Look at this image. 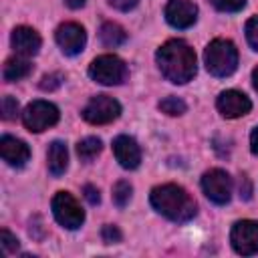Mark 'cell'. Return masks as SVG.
<instances>
[{
  "mask_svg": "<svg viewBox=\"0 0 258 258\" xmlns=\"http://www.w3.org/2000/svg\"><path fill=\"white\" fill-rule=\"evenodd\" d=\"M155 60H157L161 75L175 85H183L191 81L198 69L194 48L181 38H173L161 44L155 54Z\"/></svg>",
  "mask_w": 258,
  "mask_h": 258,
  "instance_id": "obj_1",
  "label": "cell"
},
{
  "mask_svg": "<svg viewBox=\"0 0 258 258\" xmlns=\"http://www.w3.org/2000/svg\"><path fill=\"white\" fill-rule=\"evenodd\" d=\"M149 202L157 214L177 224L189 222L198 214L196 200L187 194V189L175 183H163V185L153 187Z\"/></svg>",
  "mask_w": 258,
  "mask_h": 258,
  "instance_id": "obj_2",
  "label": "cell"
},
{
  "mask_svg": "<svg viewBox=\"0 0 258 258\" xmlns=\"http://www.w3.org/2000/svg\"><path fill=\"white\" fill-rule=\"evenodd\" d=\"M204 62L210 75L230 77L238 67V48L232 40L214 38L204 50Z\"/></svg>",
  "mask_w": 258,
  "mask_h": 258,
  "instance_id": "obj_3",
  "label": "cell"
},
{
  "mask_svg": "<svg viewBox=\"0 0 258 258\" xmlns=\"http://www.w3.org/2000/svg\"><path fill=\"white\" fill-rule=\"evenodd\" d=\"M89 75L101 85H121L127 81V64L115 54H101L91 62Z\"/></svg>",
  "mask_w": 258,
  "mask_h": 258,
  "instance_id": "obj_4",
  "label": "cell"
},
{
  "mask_svg": "<svg viewBox=\"0 0 258 258\" xmlns=\"http://www.w3.org/2000/svg\"><path fill=\"white\" fill-rule=\"evenodd\" d=\"M58 107L48 103V101H32L24 111H22V123L28 131L32 133H40L52 125L58 123Z\"/></svg>",
  "mask_w": 258,
  "mask_h": 258,
  "instance_id": "obj_5",
  "label": "cell"
},
{
  "mask_svg": "<svg viewBox=\"0 0 258 258\" xmlns=\"http://www.w3.org/2000/svg\"><path fill=\"white\" fill-rule=\"evenodd\" d=\"M52 214L54 220L67 228V230H77L85 222V212L79 206V202L69 194V191H56L52 198Z\"/></svg>",
  "mask_w": 258,
  "mask_h": 258,
  "instance_id": "obj_6",
  "label": "cell"
},
{
  "mask_svg": "<svg viewBox=\"0 0 258 258\" xmlns=\"http://www.w3.org/2000/svg\"><path fill=\"white\" fill-rule=\"evenodd\" d=\"M81 115L91 125H107L121 115V105L109 95H97L85 105Z\"/></svg>",
  "mask_w": 258,
  "mask_h": 258,
  "instance_id": "obj_7",
  "label": "cell"
},
{
  "mask_svg": "<svg viewBox=\"0 0 258 258\" xmlns=\"http://www.w3.org/2000/svg\"><path fill=\"white\" fill-rule=\"evenodd\" d=\"M202 189L218 206H224L232 198V177L224 169H210L202 175Z\"/></svg>",
  "mask_w": 258,
  "mask_h": 258,
  "instance_id": "obj_8",
  "label": "cell"
},
{
  "mask_svg": "<svg viewBox=\"0 0 258 258\" xmlns=\"http://www.w3.org/2000/svg\"><path fill=\"white\" fill-rule=\"evenodd\" d=\"M232 248L242 256H252L258 252V222L240 220L232 226L230 232Z\"/></svg>",
  "mask_w": 258,
  "mask_h": 258,
  "instance_id": "obj_9",
  "label": "cell"
},
{
  "mask_svg": "<svg viewBox=\"0 0 258 258\" xmlns=\"http://www.w3.org/2000/svg\"><path fill=\"white\" fill-rule=\"evenodd\" d=\"M54 38H56V44L60 46V50L69 56H75L79 54L85 44H87V32L81 24L77 22H64L56 28L54 32Z\"/></svg>",
  "mask_w": 258,
  "mask_h": 258,
  "instance_id": "obj_10",
  "label": "cell"
},
{
  "mask_svg": "<svg viewBox=\"0 0 258 258\" xmlns=\"http://www.w3.org/2000/svg\"><path fill=\"white\" fill-rule=\"evenodd\" d=\"M216 107H218V111H220L222 117L236 119V117H242V115L250 113L252 103H250V99L244 93H240L236 89H230V91H222L218 95Z\"/></svg>",
  "mask_w": 258,
  "mask_h": 258,
  "instance_id": "obj_11",
  "label": "cell"
},
{
  "mask_svg": "<svg viewBox=\"0 0 258 258\" xmlns=\"http://www.w3.org/2000/svg\"><path fill=\"white\" fill-rule=\"evenodd\" d=\"M198 18V6L191 0H169L165 4V20L173 28H189Z\"/></svg>",
  "mask_w": 258,
  "mask_h": 258,
  "instance_id": "obj_12",
  "label": "cell"
},
{
  "mask_svg": "<svg viewBox=\"0 0 258 258\" xmlns=\"http://www.w3.org/2000/svg\"><path fill=\"white\" fill-rule=\"evenodd\" d=\"M113 153L115 159L119 161L121 167L125 169H135L141 163V149L137 145V141L129 135H119L113 141Z\"/></svg>",
  "mask_w": 258,
  "mask_h": 258,
  "instance_id": "obj_13",
  "label": "cell"
},
{
  "mask_svg": "<svg viewBox=\"0 0 258 258\" xmlns=\"http://www.w3.org/2000/svg\"><path fill=\"white\" fill-rule=\"evenodd\" d=\"M10 42H12V48L16 50V54H20V56H34L42 44L40 34L30 26H16L12 30Z\"/></svg>",
  "mask_w": 258,
  "mask_h": 258,
  "instance_id": "obj_14",
  "label": "cell"
},
{
  "mask_svg": "<svg viewBox=\"0 0 258 258\" xmlns=\"http://www.w3.org/2000/svg\"><path fill=\"white\" fill-rule=\"evenodd\" d=\"M0 155L8 165L22 167L30 159V149L22 139H16L12 135H2V139H0Z\"/></svg>",
  "mask_w": 258,
  "mask_h": 258,
  "instance_id": "obj_15",
  "label": "cell"
},
{
  "mask_svg": "<svg viewBox=\"0 0 258 258\" xmlns=\"http://www.w3.org/2000/svg\"><path fill=\"white\" fill-rule=\"evenodd\" d=\"M46 163H48V171L58 177L67 171L69 167V151L67 145L62 141H52L48 145V153H46Z\"/></svg>",
  "mask_w": 258,
  "mask_h": 258,
  "instance_id": "obj_16",
  "label": "cell"
},
{
  "mask_svg": "<svg viewBox=\"0 0 258 258\" xmlns=\"http://www.w3.org/2000/svg\"><path fill=\"white\" fill-rule=\"evenodd\" d=\"M30 71H32V64L24 56H10V58H6L4 67H2V77L6 83H14V81L28 77Z\"/></svg>",
  "mask_w": 258,
  "mask_h": 258,
  "instance_id": "obj_17",
  "label": "cell"
},
{
  "mask_svg": "<svg viewBox=\"0 0 258 258\" xmlns=\"http://www.w3.org/2000/svg\"><path fill=\"white\" fill-rule=\"evenodd\" d=\"M99 38H101V42L105 46L115 48V46H119V44H123L127 40V32L117 22H103V26L99 30Z\"/></svg>",
  "mask_w": 258,
  "mask_h": 258,
  "instance_id": "obj_18",
  "label": "cell"
},
{
  "mask_svg": "<svg viewBox=\"0 0 258 258\" xmlns=\"http://www.w3.org/2000/svg\"><path fill=\"white\" fill-rule=\"evenodd\" d=\"M103 149V141L99 137H85L77 143V153L81 161H93Z\"/></svg>",
  "mask_w": 258,
  "mask_h": 258,
  "instance_id": "obj_19",
  "label": "cell"
},
{
  "mask_svg": "<svg viewBox=\"0 0 258 258\" xmlns=\"http://www.w3.org/2000/svg\"><path fill=\"white\" fill-rule=\"evenodd\" d=\"M131 191H133L131 183L125 181V179H119V181L113 185V204H115L117 208H125V206L129 204V200H131Z\"/></svg>",
  "mask_w": 258,
  "mask_h": 258,
  "instance_id": "obj_20",
  "label": "cell"
},
{
  "mask_svg": "<svg viewBox=\"0 0 258 258\" xmlns=\"http://www.w3.org/2000/svg\"><path fill=\"white\" fill-rule=\"evenodd\" d=\"M157 107H159L161 113L171 115V117H175V115H183V113L187 111V105H185L181 99H177V97H165L163 101H159Z\"/></svg>",
  "mask_w": 258,
  "mask_h": 258,
  "instance_id": "obj_21",
  "label": "cell"
},
{
  "mask_svg": "<svg viewBox=\"0 0 258 258\" xmlns=\"http://www.w3.org/2000/svg\"><path fill=\"white\" fill-rule=\"evenodd\" d=\"M62 81H64V75L62 73H50V75H44L42 79H40V83H38V87L42 89V91H56L60 85H62Z\"/></svg>",
  "mask_w": 258,
  "mask_h": 258,
  "instance_id": "obj_22",
  "label": "cell"
},
{
  "mask_svg": "<svg viewBox=\"0 0 258 258\" xmlns=\"http://www.w3.org/2000/svg\"><path fill=\"white\" fill-rule=\"evenodd\" d=\"M210 2L220 12H238L246 6V0H210Z\"/></svg>",
  "mask_w": 258,
  "mask_h": 258,
  "instance_id": "obj_23",
  "label": "cell"
},
{
  "mask_svg": "<svg viewBox=\"0 0 258 258\" xmlns=\"http://www.w3.org/2000/svg\"><path fill=\"white\" fill-rule=\"evenodd\" d=\"M16 115H18V101L14 97L6 95L2 99V119L4 121H12V119H16Z\"/></svg>",
  "mask_w": 258,
  "mask_h": 258,
  "instance_id": "obj_24",
  "label": "cell"
},
{
  "mask_svg": "<svg viewBox=\"0 0 258 258\" xmlns=\"http://www.w3.org/2000/svg\"><path fill=\"white\" fill-rule=\"evenodd\" d=\"M0 246H2V252L4 254H12V252H16L18 250V240H16V236L14 234H10L6 228L0 232Z\"/></svg>",
  "mask_w": 258,
  "mask_h": 258,
  "instance_id": "obj_25",
  "label": "cell"
},
{
  "mask_svg": "<svg viewBox=\"0 0 258 258\" xmlns=\"http://www.w3.org/2000/svg\"><path fill=\"white\" fill-rule=\"evenodd\" d=\"M101 238H103L105 244H117V242L123 240V234H121V230H119L117 226L107 224V226H103V230H101Z\"/></svg>",
  "mask_w": 258,
  "mask_h": 258,
  "instance_id": "obj_26",
  "label": "cell"
},
{
  "mask_svg": "<svg viewBox=\"0 0 258 258\" xmlns=\"http://www.w3.org/2000/svg\"><path fill=\"white\" fill-rule=\"evenodd\" d=\"M246 40L254 50H258V16H252L246 22Z\"/></svg>",
  "mask_w": 258,
  "mask_h": 258,
  "instance_id": "obj_27",
  "label": "cell"
},
{
  "mask_svg": "<svg viewBox=\"0 0 258 258\" xmlns=\"http://www.w3.org/2000/svg\"><path fill=\"white\" fill-rule=\"evenodd\" d=\"M83 196H85V200H87L89 204H93V206H97V204L101 202V196H99V189H97L95 185H91V183H87V185L83 187Z\"/></svg>",
  "mask_w": 258,
  "mask_h": 258,
  "instance_id": "obj_28",
  "label": "cell"
},
{
  "mask_svg": "<svg viewBox=\"0 0 258 258\" xmlns=\"http://www.w3.org/2000/svg\"><path fill=\"white\" fill-rule=\"evenodd\" d=\"M107 2H109L113 8H117V10H121V12H127V10H131V8H135L139 0H107Z\"/></svg>",
  "mask_w": 258,
  "mask_h": 258,
  "instance_id": "obj_29",
  "label": "cell"
},
{
  "mask_svg": "<svg viewBox=\"0 0 258 258\" xmlns=\"http://www.w3.org/2000/svg\"><path fill=\"white\" fill-rule=\"evenodd\" d=\"M250 149H252V153L254 155H258V127L252 131V135H250Z\"/></svg>",
  "mask_w": 258,
  "mask_h": 258,
  "instance_id": "obj_30",
  "label": "cell"
},
{
  "mask_svg": "<svg viewBox=\"0 0 258 258\" xmlns=\"http://www.w3.org/2000/svg\"><path fill=\"white\" fill-rule=\"evenodd\" d=\"M85 2H87V0H64V4H67L69 8H73V10L83 8V6H85Z\"/></svg>",
  "mask_w": 258,
  "mask_h": 258,
  "instance_id": "obj_31",
  "label": "cell"
},
{
  "mask_svg": "<svg viewBox=\"0 0 258 258\" xmlns=\"http://www.w3.org/2000/svg\"><path fill=\"white\" fill-rule=\"evenodd\" d=\"M252 83H254V89L258 91V67L252 71Z\"/></svg>",
  "mask_w": 258,
  "mask_h": 258,
  "instance_id": "obj_32",
  "label": "cell"
}]
</instances>
